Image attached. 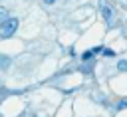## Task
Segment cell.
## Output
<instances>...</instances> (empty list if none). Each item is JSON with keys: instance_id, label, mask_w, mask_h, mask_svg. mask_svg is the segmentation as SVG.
Returning <instances> with one entry per match:
<instances>
[{"instance_id": "cell-6", "label": "cell", "mask_w": 127, "mask_h": 117, "mask_svg": "<svg viewBox=\"0 0 127 117\" xmlns=\"http://www.w3.org/2000/svg\"><path fill=\"white\" fill-rule=\"evenodd\" d=\"M6 18H8V10L0 6V22H2V20H6Z\"/></svg>"}, {"instance_id": "cell-5", "label": "cell", "mask_w": 127, "mask_h": 117, "mask_svg": "<svg viewBox=\"0 0 127 117\" xmlns=\"http://www.w3.org/2000/svg\"><path fill=\"white\" fill-rule=\"evenodd\" d=\"M93 54H95L93 50H91V52H87V50H85V52L81 54V59H85V61H87V59H91V56H93Z\"/></svg>"}, {"instance_id": "cell-8", "label": "cell", "mask_w": 127, "mask_h": 117, "mask_svg": "<svg viewBox=\"0 0 127 117\" xmlns=\"http://www.w3.org/2000/svg\"><path fill=\"white\" fill-rule=\"evenodd\" d=\"M103 54H105L107 58H113V56H115V54H113V50H103Z\"/></svg>"}, {"instance_id": "cell-1", "label": "cell", "mask_w": 127, "mask_h": 117, "mask_svg": "<svg viewBox=\"0 0 127 117\" xmlns=\"http://www.w3.org/2000/svg\"><path fill=\"white\" fill-rule=\"evenodd\" d=\"M18 18H6V20H2L0 22V38L2 40H8L16 30H18Z\"/></svg>"}, {"instance_id": "cell-2", "label": "cell", "mask_w": 127, "mask_h": 117, "mask_svg": "<svg viewBox=\"0 0 127 117\" xmlns=\"http://www.w3.org/2000/svg\"><path fill=\"white\" fill-rule=\"evenodd\" d=\"M101 14H103V18H105V22H107V24H111V22H113V12H111V8H109V6H105V4H103V6H101Z\"/></svg>"}, {"instance_id": "cell-7", "label": "cell", "mask_w": 127, "mask_h": 117, "mask_svg": "<svg viewBox=\"0 0 127 117\" xmlns=\"http://www.w3.org/2000/svg\"><path fill=\"white\" fill-rule=\"evenodd\" d=\"M117 109L121 111V109H127V99H121L119 103H117Z\"/></svg>"}, {"instance_id": "cell-4", "label": "cell", "mask_w": 127, "mask_h": 117, "mask_svg": "<svg viewBox=\"0 0 127 117\" xmlns=\"http://www.w3.org/2000/svg\"><path fill=\"white\" fill-rule=\"evenodd\" d=\"M117 69H119V71H127V59H121V61L117 63Z\"/></svg>"}, {"instance_id": "cell-3", "label": "cell", "mask_w": 127, "mask_h": 117, "mask_svg": "<svg viewBox=\"0 0 127 117\" xmlns=\"http://www.w3.org/2000/svg\"><path fill=\"white\" fill-rule=\"evenodd\" d=\"M10 63H12V59L8 56H0V69H8Z\"/></svg>"}, {"instance_id": "cell-9", "label": "cell", "mask_w": 127, "mask_h": 117, "mask_svg": "<svg viewBox=\"0 0 127 117\" xmlns=\"http://www.w3.org/2000/svg\"><path fill=\"white\" fill-rule=\"evenodd\" d=\"M44 2H46V4H54L56 0H44Z\"/></svg>"}]
</instances>
